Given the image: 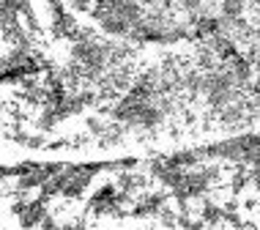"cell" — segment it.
<instances>
[{
    "mask_svg": "<svg viewBox=\"0 0 260 230\" xmlns=\"http://www.w3.org/2000/svg\"><path fill=\"white\" fill-rule=\"evenodd\" d=\"M252 178H255V184L260 186V165L255 167V170H252Z\"/></svg>",
    "mask_w": 260,
    "mask_h": 230,
    "instance_id": "277c9868",
    "label": "cell"
},
{
    "mask_svg": "<svg viewBox=\"0 0 260 230\" xmlns=\"http://www.w3.org/2000/svg\"><path fill=\"white\" fill-rule=\"evenodd\" d=\"M244 3H247V0H222V14L224 17H241Z\"/></svg>",
    "mask_w": 260,
    "mask_h": 230,
    "instance_id": "7a4b0ae2",
    "label": "cell"
},
{
    "mask_svg": "<svg viewBox=\"0 0 260 230\" xmlns=\"http://www.w3.org/2000/svg\"><path fill=\"white\" fill-rule=\"evenodd\" d=\"M230 74H233V80L238 85H247L249 77H252V66L241 58H230Z\"/></svg>",
    "mask_w": 260,
    "mask_h": 230,
    "instance_id": "6da1fadb",
    "label": "cell"
},
{
    "mask_svg": "<svg viewBox=\"0 0 260 230\" xmlns=\"http://www.w3.org/2000/svg\"><path fill=\"white\" fill-rule=\"evenodd\" d=\"M247 3H252V6H257V9H260V0H247Z\"/></svg>",
    "mask_w": 260,
    "mask_h": 230,
    "instance_id": "5b68a950",
    "label": "cell"
},
{
    "mask_svg": "<svg viewBox=\"0 0 260 230\" xmlns=\"http://www.w3.org/2000/svg\"><path fill=\"white\" fill-rule=\"evenodd\" d=\"M200 3H203V0H181L184 11H189V14H192V11H198V9H200Z\"/></svg>",
    "mask_w": 260,
    "mask_h": 230,
    "instance_id": "3957f363",
    "label": "cell"
}]
</instances>
